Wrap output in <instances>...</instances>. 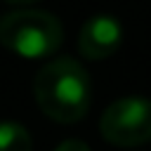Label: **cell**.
Returning <instances> with one entry per match:
<instances>
[{
    "mask_svg": "<svg viewBox=\"0 0 151 151\" xmlns=\"http://www.w3.org/2000/svg\"><path fill=\"white\" fill-rule=\"evenodd\" d=\"M90 92L85 66L71 57L47 61L33 80V94L40 111L57 123L80 120L90 109Z\"/></svg>",
    "mask_w": 151,
    "mask_h": 151,
    "instance_id": "1",
    "label": "cell"
},
{
    "mask_svg": "<svg viewBox=\"0 0 151 151\" xmlns=\"http://www.w3.org/2000/svg\"><path fill=\"white\" fill-rule=\"evenodd\" d=\"M61 21L45 9H17L0 19V45L24 59H42L59 50Z\"/></svg>",
    "mask_w": 151,
    "mask_h": 151,
    "instance_id": "2",
    "label": "cell"
},
{
    "mask_svg": "<svg viewBox=\"0 0 151 151\" xmlns=\"http://www.w3.org/2000/svg\"><path fill=\"white\" fill-rule=\"evenodd\" d=\"M99 132L113 146H137L151 142V99H116L101 113Z\"/></svg>",
    "mask_w": 151,
    "mask_h": 151,
    "instance_id": "3",
    "label": "cell"
},
{
    "mask_svg": "<svg viewBox=\"0 0 151 151\" xmlns=\"http://www.w3.org/2000/svg\"><path fill=\"white\" fill-rule=\"evenodd\" d=\"M123 42V26L111 14H94L90 17L78 35V50L85 59L99 61L111 57Z\"/></svg>",
    "mask_w": 151,
    "mask_h": 151,
    "instance_id": "4",
    "label": "cell"
},
{
    "mask_svg": "<svg viewBox=\"0 0 151 151\" xmlns=\"http://www.w3.org/2000/svg\"><path fill=\"white\" fill-rule=\"evenodd\" d=\"M31 134L24 125L14 120L0 123V151H31Z\"/></svg>",
    "mask_w": 151,
    "mask_h": 151,
    "instance_id": "5",
    "label": "cell"
},
{
    "mask_svg": "<svg viewBox=\"0 0 151 151\" xmlns=\"http://www.w3.org/2000/svg\"><path fill=\"white\" fill-rule=\"evenodd\" d=\"M54 151H90V146H87L85 142H80V139H66V142H61Z\"/></svg>",
    "mask_w": 151,
    "mask_h": 151,
    "instance_id": "6",
    "label": "cell"
},
{
    "mask_svg": "<svg viewBox=\"0 0 151 151\" xmlns=\"http://www.w3.org/2000/svg\"><path fill=\"white\" fill-rule=\"evenodd\" d=\"M5 2H9V5H33L38 0H5Z\"/></svg>",
    "mask_w": 151,
    "mask_h": 151,
    "instance_id": "7",
    "label": "cell"
}]
</instances>
